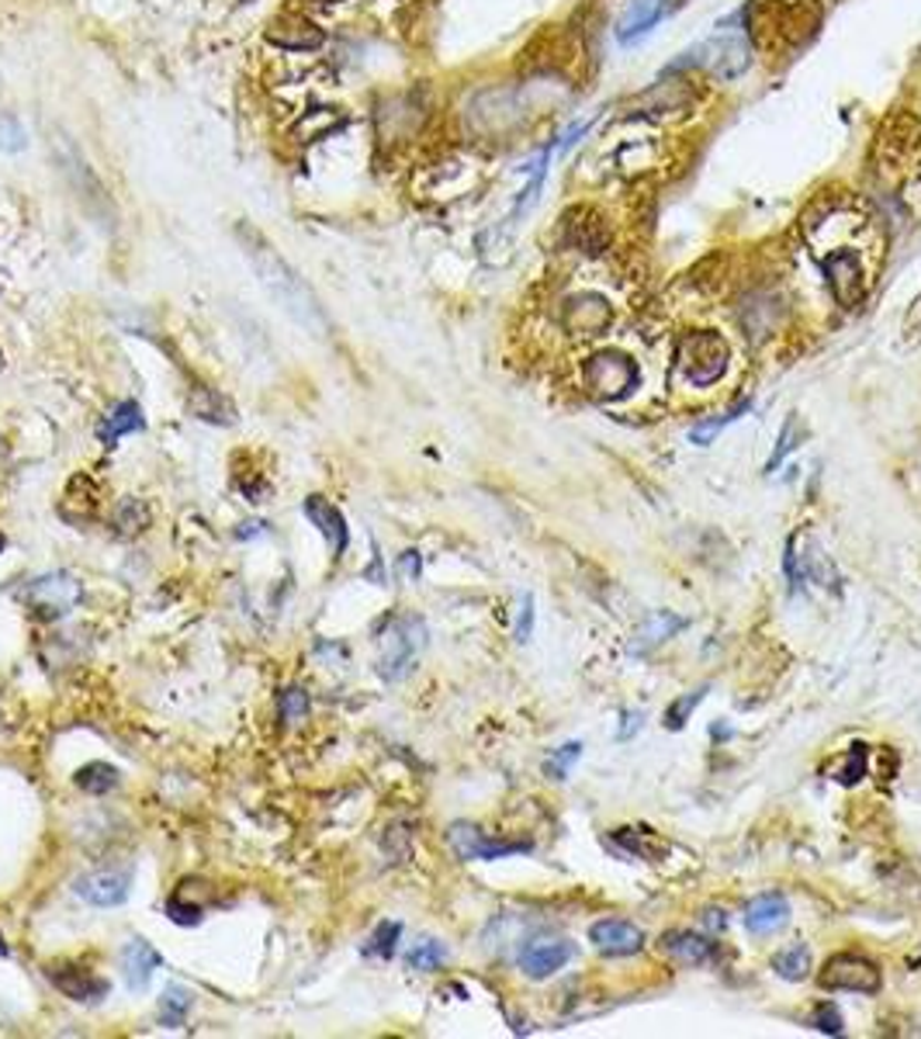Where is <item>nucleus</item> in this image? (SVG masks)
Segmentation results:
<instances>
[{
    "label": "nucleus",
    "mask_w": 921,
    "mask_h": 1039,
    "mask_svg": "<svg viewBox=\"0 0 921 1039\" xmlns=\"http://www.w3.org/2000/svg\"><path fill=\"white\" fill-rule=\"evenodd\" d=\"M236 240H240V246H243V253H246V260H250L253 274L261 278L264 292H267L287 315H292V320H295L302 330H308L312 336L326 340L330 330H333L330 315H326L323 302L315 299V292L308 288V281L284 260V253H281L264 233H256V229H253L250 222H240V225H236Z\"/></svg>",
    "instance_id": "f257e3e1"
},
{
    "label": "nucleus",
    "mask_w": 921,
    "mask_h": 1039,
    "mask_svg": "<svg viewBox=\"0 0 921 1039\" xmlns=\"http://www.w3.org/2000/svg\"><path fill=\"white\" fill-rule=\"evenodd\" d=\"M821 11L814 0H752L745 11L752 46L766 52L793 49L814 36Z\"/></svg>",
    "instance_id": "f03ea898"
},
{
    "label": "nucleus",
    "mask_w": 921,
    "mask_h": 1039,
    "mask_svg": "<svg viewBox=\"0 0 921 1039\" xmlns=\"http://www.w3.org/2000/svg\"><path fill=\"white\" fill-rule=\"evenodd\" d=\"M752 36H748L745 14H735L731 21L717 24V32L710 39H704L697 49H689L682 60L676 63V70L682 67H700L721 80H735L738 73L748 70L752 63Z\"/></svg>",
    "instance_id": "7ed1b4c3"
},
{
    "label": "nucleus",
    "mask_w": 921,
    "mask_h": 1039,
    "mask_svg": "<svg viewBox=\"0 0 921 1039\" xmlns=\"http://www.w3.org/2000/svg\"><path fill=\"white\" fill-rule=\"evenodd\" d=\"M821 274L831 288V295L839 299L846 309H859L870 295V264H867V243L862 240H846V243H828L818 250Z\"/></svg>",
    "instance_id": "20e7f679"
},
{
    "label": "nucleus",
    "mask_w": 921,
    "mask_h": 1039,
    "mask_svg": "<svg viewBox=\"0 0 921 1039\" xmlns=\"http://www.w3.org/2000/svg\"><path fill=\"white\" fill-rule=\"evenodd\" d=\"M527 114H530V104L524 91H513V87H485V91H478L465 104V125L472 135L499 139L520 129L527 122Z\"/></svg>",
    "instance_id": "39448f33"
},
{
    "label": "nucleus",
    "mask_w": 921,
    "mask_h": 1039,
    "mask_svg": "<svg viewBox=\"0 0 921 1039\" xmlns=\"http://www.w3.org/2000/svg\"><path fill=\"white\" fill-rule=\"evenodd\" d=\"M426 648V624L413 614H395L378 634V676L385 683L406 679Z\"/></svg>",
    "instance_id": "423d86ee"
},
{
    "label": "nucleus",
    "mask_w": 921,
    "mask_h": 1039,
    "mask_svg": "<svg viewBox=\"0 0 921 1039\" xmlns=\"http://www.w3.org/2000/svg\"><path fill=\"white\" fill-rule=\"evenodd\" d=\"M731 361V346L721 333L713 330H697V333H682L676 343V371L679 379H686L689 385L707 389L713 382L725 379Z\"/></svg>",
    "instance_id": "0eeeda50"
},
{
    "label": "nucleus",
    "mask_w": 921,
    "mask_h": 1039,
    "mask_svg": "<svg viewBox=\"0 0 921 1039\" xmlns=\"http://www.w3.org/2000/svg\"><path fill=\"white\" fill-rule=\"evenodd\" d=\"M583 379H586V389L603 399V402H620L627 399L630 392L638 389L641 382V371L638 364L630 361L627 354L620 351H599L586 361L583 367Z\"/></svg>",
    "instance_id": "6e6552de"
},
{
    "label": "nucleus",
    "mask_w": 921,
    "mask_h": 1039,
    "mask_svg": "<svg viewBox=\"0 0 921 1039\" xmlns=\"http://www.w3.org/2000/svg\"><path fill=\"white\" fill-rule=\"evenodd\" d=\"M80 593L83 589L70 572H52V575H39V579H32L18 596L39 621H60L80 603Z\"/></svg>",
    "instance_id": "1a4fd4ad"
},
{
    "label": "nucleus",
    "mask_w": 921,
    "mask_h": 1039,
    "mask_svg": "<svg viewBox=\"0 0 921 1039\" xmlns=\"http://www.w3.org/2000/svg\"><path fill=\"white\" fill-rule=\"evenodd\" d=\"M426 101H423V94L419 91H406V94H395V98H385L382 104H378V135H382V142H406V139H413L419 129H423V122H426Z\"/></svg>",
    "instance_id": "9d476101"
},
{
    "label": "nucleus",
    "mask_w": 921,
    "mask_h": 1039,
    "mask_svg": "<svg viewBox=\"0 0 921 1039\" xmlns=\"http://www.w3.org/2000/svg\"><path fill=\"white\" fill-rule=\"evenodd\" d=\"M821 985L828 991H856V995H877L883 977L880 967L867 957H856V952H839L831 957L821 970Z\"/></svg>",
    "instance_id": "9b49d317"
},
{
    "label": "nucleus",
    "mask_w": 921,
    "mask_h": 1039,
    "mask_svg": "<svg viewBox=\"0 0 921 1039\" xmlns=\"http://www.w3.org/2000/svg\"><path fill=\"white\" fill-rule=\"evenodd\" d=\"M73 894L80 901H88L94 908H119L129 901L132 894V870H91L73 880Z\"/></svg>",
    "instance_id": "f8f14e48"
},
{
    "label": "nucleus",
    "mask_w": 921,
    "mask_h": 1039,
    "mask_svg": "<svg viewBox=\"0 0 921 1039\" xmlns=\"http://www.w3.org/2000/svg\"><path fill=\"white\" fill-rule=\"evenodd\" d=\"M561 323H565V330H568L571 336H599V333L610 330L614 309H610V302L603 299V295L583 292V295L565 299V305H561Z\"/></svg>",
    "instance_id": "ddd939ff"
},
{
    "label": "nucleus",
    "mask_w": 921,
    "mask_h": 1039,
    "mask_svg": "<svg viewBox=\"0 0 921 1039\" xmlns=\"http://www.w3.org/2000/svg\"><path fill=\"white\" fill-rule=\"evenodd\" d=\"M45 977L49 985L67 995L70 1001H83V1005H98L111 995V980L108 977H98L91 970H83L77 964H52L45 967Z\"/></svg>",
    "instance_id": "4468645a"
},
{
    "label": "nucleus",
    "mask_w": 921,
    "mask_h": 1039,
    "mask_svg": "<svg viewBox=\"0 0 921 1039\" xmlns=\"http://www.w3.org/2000/svg\"><path fill=\"white\" fill-rule=\"evenodd\" d=\"M447 846L454 849L457 859H503V856L530 849L527 843H496V839H488L478 825H468V821H454L447 828Z\"/></svg>",
    "instance_id": "2eb2a0df"
},
{
    "label": "nucleus",
    "mask_w": 921,
    "mask_h": 1039,
    "mask_svg": "<svg viewBox=\"0 0 921 1039\" xmlns=\"http://www.w3.org/2000/svg\"><path fill=\"white\" fill-rule=\"evenodd\" d=\"M561 236L571 250L579 253H603L610 246V225L599 219V212L586 209V205H575L565 212V222H561Z\"/></svg>",
    "instance_id": "dca6fc26"
},
{
    "label": "nucleus",
    "mask_w": 921,
    "mask_h": 1039,
    "mask_svg": "<svg viewBox=\"0 0 921 1039\" xmlns=\"http://www.w3.org/2000/svg\"><path fill=\"white\" fill-rule=\"evenodd\" d=\"M302 513H305L308 524L326 537V544H330V555H333V558H343V555H347V547H351V527H347V516H343V513H340V510H336L326 496H308V500L302 503Z\"/></svg>",
    "instance_id": "f3484780"
},
{
    "label": "nucleus",
    "mask_w": 921,
    "mask_h": 1039,
    "mask_svg": "<svg viewBox=\"0 0 921 1039\" xmlns=\"http://www.w3.org/2000/svg\"><path fill=\"white\" fill-rule=\"evenodd\" d=\"M267 42L284 52H315V49H323L326 32L302 14H281L277 21L267 24Z\"/></svg>",
    "instance_id": "a211bd4d"
},
{
    "label": "nucleus",
    "mask_w": 921,
    "mask_h": 1039,
    "mask_svg": "<svg viewBox=\"0 0 921 1039\" xmlns=\"http://www.w3.org/2000/svg\"><path fill=\"white\" fill-rule=\"evenodd\" d=\"M589 939L599 952L607 957H635V952L645 949V932L635 926V921L624 918H603L589 929Z\"/></svg>",
    "instance_id": "6ab92c4d"
},
{
    "label": "nucleus",
    "mask_w": 921,
    "mask_h": 1039,
    "mask_svg": "<svg viewBox=\"0 0 921 1039\" xmlns=\"http://www.w3.org/2000/svg\"><path fill=\"white\" fill-rule=\"evenodd\" d=\"M119 964H122V977H125L129 991H146L150 980H153V974L163 967V952H156L153 942H146L142 936H135V939L125 942Z\"/></svg>",
    "instance_id": "aec40b11"
},
{
    "label": "nucleus",
    "mask_w": 921,
    "mask_h": 1039,
    "mask_svg": "<svg viewBox=\"0 0 921 1039\" xmlns=\"http://www.w3.org/2000/svg\"><path fill=\"white\" fill-rule=\"evenodd\" d=\"M568 960H571V942H565V939H537V942L524 946L520 970L527 977H534V980H544V977H551L555 970H561Z\"/></svg>",
    "instance_id": "412c9836"
},
{
    "label": "nucleus",
    "mask_w": 921,
    "mask_h": 1039,
    "mask_svg": "<svg viewBox=\"0 0 921 1039\" xmlns=\"http://www.w3.org/2000/svg\"><path fill=\"white\" fill-rule=\"evenodd\" d=\"M679 4H682V0H630V8H627L624 21L617 28V39L620 42H635V39L648 36L651 28L666 14H672Z\"/></svg>",
    "instance_id": "4be33fe9"
},
{
    "label": "nucleus",
    "mask_w": 921,
    "mask_h": 1039,
    "mask_svg": "<svg viewBox=\"0 0 921 1039\" xmlns=\"http://www.w3.org/2000/svg\"><path fill=\"white\" fill-rule=\"evenodd\" d=\"M60 160H63V170L70 173L73 191L83 194V201H88V209H94V205H108V209H111L108 191H104V184L98 181V173L88 167V160H83L73 147H67V142H63V150H60Z\"/></svg>",
    "instance_id": "5701e85b"
},
{
    "label": "nucleus",
    "mask_w": 921,
    "mask_h": 1039,
    "mask_svg": "<svg viewBox=\"0 0 921 1039\" xmlns=\"http://www.w3.org/2000/svg\"><path fill=\"white\" fill-rule=\"evenodd\" d=\"M790 918V905L783 894H759V898L745 908V926L756 936H769L776 929H783Z\"/></svg>",
    "instance_id": "b1692460"
},
{
    "label": "nucleus",
    "mask_w": 921,
    "mask_h": 1039,
    "mask_svg": "<svg viewBox=\"0 0 921 1039\" xmlns=\"http://www.w3.org/2000/svg\"><path fill=\"white\" fill-rule=\"evenodd\" d=\"M135 430H146V416H142V406L135 399H125L98 423V441L104 447H114L125 433H135Z\"/></svg>",
    "instance_id": "393cba45"
},
{
    "label": "nucleus",
    "mask_w": 921,
    "mask_h": 1039,
    "mask_svg": "<svg viewBox=\"0 0 921 1039\" xmlns=\"http://www.w3.org/2000/svg\"><path fill=\"white\" fill-rule=\"evenodd\" d=\"M661 949L669 952L672 960H679V964H686V967H700V964H710L713 960V942L710 939H704V936H697V932H666L661 936Z\"/></svg>",
    "instance_id": "a878e982"
},
{
    "label": "nucleus",
    "mask_w": 921,
    "mask_h": 1039,
    "mask_svg": "<svg viewBox=\"0 0 921 1039\" xmlns=\"http://www.w3.org/2000/svg\"><path fill=\"white\" fill-rule=\"evenodd\" d=\"M191 413L198 420H205V423H222V426L236 423V406L222 392H215L209 385H194L191 389Z\"/></svg>",
    "instance_id": "bb28decb"
},
{
    "label": "nucleus",
    "mask_w": 921,
    "mask_h": 1039,
    "mask_svg": "<svg viewBox=\"0 0 921 1039\" xmlns=\"http://www.w3.org/2000/svg\"><path fill=\"white\" fill-rule=\"evenodd\" d=\"M686 621L676 617V614H655L651 621H645V627L635 634V642H630V655H648L655 652L658 645H666L676 631H682Z\"/></svg>",
    "instance_id": "cd10ccee"
},
{
    "label": "nucleus",
    "mask_w": 921,
    "mask_h": 1039,
    "mask_svg": "<svg viewBox=\"0 0 921 1039\" xmlns=\"http://www.w3.org/2000/svg\"><path fill=\"white\" fill-rule=\"evenodd\" d=\"M73 784H77L83 794H94V797H101V794H111L114 787L122 784V773L114 769V766H108V763H88V766H80V769H77Z\"/></svg>",
    "instance_id": "c85d7f7f"
},
{
    "label": "nucleus",
    "mask_w": 921,
    "mask_h": 1039,
    "mask_svg": "<svg viewBox=\"0 0 921 1039\" xmlns=\"http://www.w3.org/2000/svg\"><path fill=\"white\" fill-rule=\"evenodd\" d=\"M343 114L336 111V108H315V111H308V114H302V122H298V129H295V135L298 139H305V142H312V139H326L330 132H336V129H343Z\"/></svg>",
    "instance_id": "c756f323"
},
{
    "label": "nucleus",
    "mask_w": 921,
    "mask_h": 1039,
    "mask_svg": "<svg viewBox=\"0 0 921 1039\" xmlns=\"http://www.w3.org/2000/svg\"><path fill=\"white\" fill-rule=\"evenodd\" d=\"M772 970L780 974L783 980H803L811 974V949L803 942H793V946L780 949L772 957Z\"/></svg>",
    "instance_id": "7c9ffc66"
},
{
    "label": "nucleus",
    "mask_w": 921,
    "mask_h": 1039,
    "mask_svg": "<svg viewBox=\"0 0 921 1039\" xmlns=\"http://www.w3.org/2000/svg\"><path fill=\"white\" fill-rule=\"evenodd\" d=\"M188 1012H191V995L184 988H166L163 998H160V1026L166 1029H181L188 1022Z\"/></svg>",
    "instance_id": "2f4dec72"
},
{
    "label": "nucleus",
    "mask_w": 921,
    "mask_h": 1039,
    "mask_svg": "<svg viewBox=\"0 0 921 1039\" xmlns=\"http://www.w3.org/2000/svg\"><path fill=\"white\" fill-rule=\"evenodd\" d=\"M277 717L284 728H295L298 720L308 717V693L302 686H284L277 693Z\"/></svg>",
    "instance_id": "473e14b6"
},
{
    "label": "nucleus",
    "mask_w": 921,
    "mask_h": 1039,
    "mask_svg": "<svg viewBox=\"0 0 921 1039\" xmlns=\"http://www.w3.org/2000/svg\"><path fill=\"white\" fill-rule=\"evenodd\" d=\"M748 410H752V402L745 399V402H738L735 410H728V413H721V416H713V420H700L694 430H689V441H694V444H710V441L717 437V433H721L725 426H731L735 420H741Z\"/></svg>",
    "instance_id": "72a5a7b5"
},
{
    "label": "nucleus",
    "mask_w": 921,
    "mask_h": 1039,
    "mask_svg": "<svg viewBox=\"0 0 921 1039\" xmlns=\"http://www.w3.org/2000/svg\"><path fill=\"white\" fill-rule=\"evenodd\" d=\"M406 964H409V970H419V974L441 970V967L447 964V949H444L437 939H419V942L409 949Z\"/></svg>",
    "instance_id": "f704fd0d"
},
{
    "label": "nucleus",
    "mask_w": 921,
    "mask_h": 1039,
    "mask_svg": "<svg viewBox=\"0 0 921 1039\" xmlns=\"http://www.w3.org/2000/svg\"><path fill=\"white\" fill-rule=\"evenodd\" d=\"M398 936H402L398 921H382V926L371 932V939L364 942V957L392 960V957H395V946H398Z\"/></svg>",
    "instance_id": "c9c22d12"
},
{
    "label": "nucleus",
    "mask_w": 921,
    "mask_h": 1039,
    "mask_svg": "<svg viewBox=\"0 0 921 1039\" xmlns=\"http://www.w3.org/2000/svg\"><path fill=\"white\" fill-rule=\"evenodd\" d=\"M166 915H170V921H178V926H198V921L205 918V905L188 901V894L178 887V890L166 898Z\"/></svg>",
    "instance_id": "e433bc0d"
},
{
    "label": "nucleus",
    "mask_w": 921,
    "mask_h": 1039,
    "mask_svg": "<svg viewBox=\"0 0 921 1039\" xmlns=\"http://www.w3.org/2000/svg\"><path fill=\"white\" fill-rule=\"evenodd\" d=\"M808 437V430H803V423H800V416L793 413L790 420H787V426H783V433H780V444H776V451H772V457H769V465H766V472H776V465Z\"/></svg>",
    "instance_id": "4c0bfd02"
},
{
    "label": "nucleus",
    "mask_w": 921,
    "mask_h": 1039,
    "mask_svg": "<svg viewBox=\"0 0 921 1039\" xmlns=\"http://www.w3.org/2000/svg\"><path fill=\"white\" fill-rule=\"evenodd\" d=\"M704 697H707V686H700V689H694V693H686V697L672 700L669 710H666V728H669V732H679V728L686 725V720H689V714H694V707H700Z\"/></svg>",
    "instance_id": "58836bf2"
},
{
    "label": "nucleus",
    "mask_w": 921,
    "mask_h": 1039,
    "mask_svg": "<svg viewBox=\"0 0 921 1039\" xmlns=\"http://www.w3.org/2000/svg\"><path fill=\"white\" fill-rule=\"evenodd\" d=\"M579 756H583V745L579 742H568L565 748H558V753H551L548 759H544V773H548L551 779H565L568 776V769L579 763Z\"/></svg>",
    "instance_id": "ea45409f"
},
{
    "label": "nucleus",
    "mask_w": 921,
    "mask_h": 1039,
    "mask_svg": "<svg viewBox=\"0 0 921 1039\" xmlns=\"http://www.w3.org/2000/svg\"><path fill=\"white\" fill-rule=\"evenodd\" d=\"M150 524V510L142 506V503H135V500H125L122 506H119V527L125 531V534H135V531H142Z\"/></svg>",
    "instance_id": "a19ab883"
},
{
    "label": "nucleus",
    "mask_w": 921,
    "mask_h": 1039,
    "mask_svg": "<svg viewBox=\"0 0 921 1039\" xmlns=\"http://www.w3.org/2000/svg\"><path fill=\"white\" fill-rule=\"evenodd\" d=\"M814 1026H818L824 1036H842V1016H839V1005L821 1001V1005L814 1008Z\"/></svg>",
    "instance_id": "79ce46f5"
},
{
    "label": "nucleus",
    "mask_w": 921,
    "mask_h": 1039,
    "mask_svg": "<svg viewBox=\"0 0 921 1039\" xmlns=\"http://www.w3.org/2000/svg\"><path fill=\"white\" fill-rule=\"evenodd\" d=\"M914 212H921V160L911 167L908 173V184H904V194H901Z\"/></svg>",
    "instance_id": "37998d69"
},
{
    "label": "nucleus",
    "mask_w": 921,
    "mask_h": 1039,
    "mask_svg": "<svg viewBox=\"0 0 921 1039\" xmlns=\"http://www.w3.org/2000/svg\"><path fill=\"white\" fill-rule=\"evenodd\" d=\"M797 537H790L787 541V552H783V572H787V583H790V589L797 593L800 589V583H803V575H800V568H797Z\"/></svg>",
    "instance_id": "c03bdc74"
},
{
    "label": "nucleus",
    "mask_w": 921,
    "mask_h": 1039,
    "mask_svg": "<svg viewBox=\"0 0 921 1039\" xmlns=\"http://www.w3.org/2000/svg\"><path fill=\"white\" fill-rule=\"evenodd\" d=\"M862 769H867V745H852V759L842 769V784H856V779L862 776Z\"/></svg>",
    "instance_id": "a18cd8bd"
},
{
    "label": "nucleus",
    "mask_w": 921,
    "mask_h": 1039,
    "mask_svg": "<svg viewBox=\"0 0 921 1039\" xmlns=\"http://www.w3.org/2000/svg\"><path fill=\"white\" fill-rule=\"evenodd\" d=\"M530 627H534V596H524L520 624H516V642H530Z\"/></svg>",
    "instance_id": "49530a36"
},
{
    "label": "nucleus",
    "mask_w": 921,
    "mask_h": 1039,
    "mask_svg": "<svg viewBox=\"0 0 921 1039\" xmlns=\"http://www.w3.org/2000/svg\"><path fill=\"white\" fill-rule=\"evenodd\" d=\"M700 918H704V926H707L710 932H725V929H728V915H725L721 908H707Z\"/></svg>",
    "instance_id": "de8ad7c7"
},
{
    "label": "nucleus",
    "mask_w": 921,
    "mask_h": 1039,
    "mask_svg": "<svg viewBox=\"0 0 921 1039\" xmlns=\"http://www.w3.org/2000/svg\"><path fill=\"white\" fill-rule=\"evenodd\" d=\"M638 728H641V710H624V725H620L617 738H620V742H627V738L635 735Z\"/></svg>",
    "instance_id": "09e8293b"
},
{
    "label": "nucleus",
    "mask_w": 921,
    "mask_h": 1039,
    "mask_svg": "<svg viewBox=\"0 0 921 1039\" xmlns=\"http://www.w3.org/2000/svg\"><path fill=\"white\" fill-rule=\"evenodd\" d=\"M398 572L406 575V579H416L419 575V552H406L398 558Z\"/></svg>",
    "instance_id": "8fccbe9b"
},
{
    "label": "nucleus",
    "mask_w": 921,
    "mask_h": 1039,
    "mask_svg": "<svg viewBox=\"0 0 921 1039\" xmlns=\"http://www.w3.org/2000/svg\"><path fill=\"white\" fill-rule=\"evenodd\" d=\"M0 957H11V946L4 942V932H0Z\"/></svg>",
    "instance_id": "3c124183"
},
{
    "label": "nucleus",
    "mask_w": 921,
    "mask_h": 1039,
    "mask_svg": "<svg viewBox=\"0 0 921 1039\" xmlns=\"http://www.w3.org/2000/svg\"><path fill=\"white\" fill-rule=\"evenodd\" d=\"M4 547H8V537H4V531H0V552H4Z\"/></svg>",
    "instance_id": "603ef678"
},
{
    "label": "nucleus",
    "mask_w": 921,
    "mask_h": 1039,
    "mask_svg": "<svg viewBox=\"0 0 921 1039\" xmlns=\"http://www.w3.org/2000/svg\"><path fill=\"white\" fill-rule=\"evenodd\" d=\"M312 4H340V0H312Z\"/></svg>",
    "instance_id": "864d4df0"
},
{
    "label": "nucleus",
    "mask_w": 921,
    "mask_h": 1039,
    "mask_svg": "<svg viewBox=\"0 0 921 1039\" xmlns=\"http://www.w3.org/2000/svg\"><path fill=\"white\" fill-rule=\"evenodd\" d=\"M243 4H250V0H243Z\"/></svg>",
    "instance_id": "5fc2aeb1"
},
{
    "label": "nucleus",
    "mask_w": 921,
    "mask_h": 1039,
    "mask_svg": "<svg viewBox=\"0 0 921 1039\" xmlns=\"http://www.w3.org/2000/svg\"><path fill=\"white\" fill-rule=\"evenodd\" d=\"M0 364H4V357H0Z\"/></svg>",
    "instance_id": "6e6d98bb"
}]
</instances>
